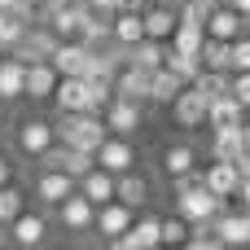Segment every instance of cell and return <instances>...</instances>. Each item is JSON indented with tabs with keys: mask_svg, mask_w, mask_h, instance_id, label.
Returning <instances> with one entry per match:
<instances>
[{
	"mask_svg": "<svg viewBox=\"0 0 250 250\" xmlns=\"http://www.w3.org/2000/svg\"><path fill=\"white\" fill-rule=\"evenodd\" d=\"M57 141L62 145H75V149H88V154H97V145L110 136V127H105V119L101 114H92V110H57Z\"/></svg>",
	"mask_w": 250,
	"mask_h": 250,
	"instance_id": "obj_1",
	"label": "cell"
},
{
	"mask_svg": "<svg viewBox=\"0 0 250 250\" xmlns=\"http://www.w3.org/2000/svg\"><path fill=\"white\" fill-rule=\"evenodd\" d=\"M224 202H229V198L211 193L207 185H189V189L176 193V215H185L189 224H211V220L224 211Z\"/></svg>",
	"mask_w": 250,
	"mask_h": 250,
	"instance_id": "obj_2",
	"label": "cell"
},
{
	"mask_svg": "<svg viewBox=\"0 0 250 250\" xmlns=\"http://www.w3.org/2000/svg\"><path fill=\"white\" fill-rule=\"evenodd\" d=\"M57 40H62V35H57L48 22H31V26L22 31V40H18L9 53H13L18 62H48L53 48H57Z\"/></svg>",
	"mask_w": 250,
	"mask_h": 250,
	"instance_id": "obj_3",
	"label": "cell"
},
{
	"mask_svg": "<svg viewBox=\"0 0 250 250\" xmlns=\"http://www.w3.org/2000/svg\"><path fill=\"white\" fill-rule=\"evenodd\" d=\"M92 158H97V167H105V171H114V176H123V171L136 167V149H132V141L119 136V132H110V136L97 145Z\"/></svg>",
	"mask_w": 250,
	"mask_h": 250,
	"instance_id": "obj_4",
	"label": "cell"
},
{
	"mask_svg": "<svg viewBox=\"0 0 250 250\" xmlns=\"http://www.w3.org/2000/svg\"><path fill=\"white\" fill-rule=\"evenodd\" d=\"M110 246L114 250H154V246H163V220H154V215L132 220L127 233H119Z\"/></svg>",
	"mask_w": 250,
	"mask_h": 250,
	"instance_id": "obj_5",
	"label": "cell"
},
{
	"mask_svg": "<svg viewBox=\"0 0 250 250\" xmlns=\"http://www.w3.org/2000/svg\"><path fill=\"white\" fill-rule=\"evenodd\" d=\"M171 119H176V127H207V97L193 83H185L171 101Z\"/></svg>",
	"mask_w": 250,
	"mask_h": 250,
	"instance_id": "obj_6",
	"label": "cell"
},
{
	"mask_svg": "<svg viewBox=\"0 0 250 250\" xmlns=\"http://www.w3.org/2000/svg\"><path fill=\"white\" fill-rule=\"evenodd\" d=\"M136 215H132V207L127 202H119V198H110V202H101L97 207V215H92V233H101L105 242H114L119 233H127V224H132Z\"/></svg>",
	"mask_w": 250,
	"mask_h": 250,
	"instance_id": "obj_7",
	"label": "cell"
},
{
	"mask_svg": "<svg viewBox=\"0 0 250 250\" xmlns=\"http://www.w3.org/2000/svg\"><path fill=\"white\" fill-rule=\"evenodd\" d=\"M48 62H53L57 75H88V66H92V48L79 44V40H57V48H53Z\"/></svg>",
	"mask_w": 250,
	"mask_h": 250,
	"instance_id": "obj_8",
	"label": "cell"
},
{
	"mask_svg": "<svg viewBox=\"0 0 250 250\" xmlns=\"http://www.w3.org/2000/svg\"><path fill=\"white\" fill-rule=\"evenodd\" d=\"M53 141H57V127H53L48 119H22V123H18V149H22L26 158H40Z\"/></svg>",
	"mask_w": 250,
	"mask_h": 250,
	"instance_id": "obj_9",
	"label": "cell"
},
{
	"mask_svg": "<svg viewBox=\"0 0 250 250\" xmlns=\"http://www.w3.org/2000/svg\"><path fill=\"white\" fill-rule=\"evenodd\" d=\"M92 215H97V207H92L79 189H75L70 198L57 202V220H62L66 233H92Z\"/></svg>",
	"mask_w": 250,
	"mask_h": 250,
	"instance_id": "obj_10",
	"label": "cell"
},
{
	"mask_svg": "<svg viewBox=\"0 0 250 250\" xmlns=\"http://www.w3.org/2000/svg\"><path fill=\"white\" fill-rule=\"evenodd\" d=\"M101 119H105V127H110V132H119V136H132V132L141 127V101L110 97V101H105V110H101Z\"/></svg>",
	"mask_w": 250,
	"mask_h": 250,
	"instance_id": "obj_11",
	"label": "cell"
},
{
	"mask_svg": "<svg viewBox=\"0 0 250 250\" xmlns=\"http://www.w3.org/2000/svg\"><path fill=\"white\" fill-rule=\"evenodd\" d=\"M4 229H9V242H18V246H40V242L48 237V220H44L40 211H26V207L9 220Z\"/></svg>",
	"mask_w": 250,
	"mask_h": 250,
	"instance_id": "obj_12",
	"label": "cell"
},
{
	"mask_svg": "<svg viewBox=\"0 0 250 250\" xmlns=\"http://www.w3.org/2000/svg\"><path fill=\"white\" fill-rule=\"evenodd\" d=\"M207 35H215V40H237L242 31H246V18L229 4V0H220V4H211V13H207Z\"/></svg>",
	"mask_w": 250,
	"mask_h": 250,
	"instance_id": "obj_13",
	"label": "cell"
},
{
	"mask_svg": "<svg viewBox=\"0 0 250 250\" xmlns=\"http://www.w3.org/2000/svg\"><path fill=\"white\" fill-rule=\"evenodd\" d=\"M75 193V176H66V171H57V167H40V176H35V198L44 202V207H57L62 198H70Z\"/></svg>",
	"mask_w": 250,
	"mask_h": 250,
	"instance_id": "obj_14",
	"label": "cell"
},
{
	"mask_svg": "<svg viewBox=\"0 0 250 250\" xmlns=\"http://www.w3.org/2000/svg\"><path fill=\"white\" fill-rule=\"evenodd\" d=\"M211 229L224 246H250V211H220Z\"/></svg>",
	"mask_w": 250,
	"mask_h": 250,
	"instance_id": "obj_15",
	"label": "cell"
},
{
	"mask_svg": "<svg viewBox=\"0 0 250 250\" xmlns=\"http://www.w3.org/2000/svg\"><path fill=\"white\" fill-rule=\"evenodd\" d=\"M57 70L53 62H26V83H22V97L31 101H53V88H57Z\"/></svg>",
	"mask_w": 250,
	"mask_h": 250,
	"instance_id": "obj_16",
	"label": "cell"
},
{
	"mask_svg": "<svg viewBox=\"0 0 250 250\" xmlns=\"http://www.w3.org/2000/svg\"><path fill=\"white\" fill-rule=\"evenodd\" d=\"M114 97H127V101H149V70H141V66H132V62H123L119 70H114Z\"/></svg>",
	"mask_w": 250,
	"mask_h": 250,
	"instance_id": "obj_17",
	"label": "cell"
},
{
	"mask_svg": "<svg viewBox=\"0 0 250 250\" xmlns=\"http://www.w3.org/2000/svg\"><path fill=\"white\" fill-rule=\"evenodd\" d=\"M53 101H57V110H92V97H88L83 75H62L57 88H53ZM92 114H97V110H92Z\"/></svg>",
	"mask_w": 250,
	"mask_h": 250,
	"instance_id": "obj_18",
	"label": "cell"
},
{
	"mask_svg": "<svg viewBox=\"0 0 250 250\" xmlns=\"http://www.w3.org/2000/svg\"><path fill=\"white\" fill-rule=\"evenodd\" d=\"M141 22H145V35L149 40H171L180 13H176V4H145L141 9Z\"/></svg>",
	"mask_w": 250,
	"mask_h": 250,
	"instance_id": "obj_19",
	"label": "cell"
},
{
	"mask_svg": "<svg viewBox=\"0 0 250 250\" xmlns=\"http://www.w3.org/2000/svg\"><path fill=\"white\" fill-rule=\"evenodd\" d=\"M202 185H207L211 193H220V198H233V193H237V185H242V176H237V167H233L229 158H215V163H207Z\"/></svg>",
	"mask_w": 250,
	"mask_h": 250,
	"instance_id": "obj_20",
	"label": "cell"
},
{
	"mask_svg": "<svg viewBox=\"0 0 250 250\" xmlns=\"http://www.w3.org/2000/svg\"><path fill=\"white\" fill-rule=\"evenodd\" d=\"M75 189H79L92 207H101V202H110V198H114V171L92 167V171H83V176L75 180Z\"/></svg>",
	"mask_w": 250,
	"mask_h": 250,
	"instance_id": "obj_21",
	"label": "cell"
},
{
	"mask_svg": "<svg viewBox=\"0 0 250 250\" xmlns=\"http://www.w3.org/2000/svg\"><path fill=\"white\" fill-rule=\"evenodd\" d=\"M141 35H145L141 9H114V13H110V40H114V44L127 48V44H136Z\"/></svg>",
	"mask_w": 250,
	"mask_h": 250,
	"instance_id": "obj_22",
	"label": "cell"
},
{
	"mask_svg": "<svg viewBox=\"0 0 250 250\" xmlns=\"http://www.w3.org/2000/svg\"><path fill=\"white\" fill-rule=\"evenodd\" d=\"M114 198H119V202H127V207L136 211V207H145V202H149V180L132 167V171L114 176Z\"/></svg>",
	"mask_w": 250,
	"mask_h": 250,
	"instance_id": "obj_23",
	"label": "cell"
},
{
	"mask_svg": "<svg viewBox=\"0 0 250 250\" xmlns=\"http://www.w3.org/2000/svg\"><path fill=\"white\" fill-rule=\"evenodd\" d=\"M163 57H167V40H149V35H141L136 44H127V62L141 66V70H158Z\"/></svg>",
	"mask_w": 250,
	"mask_h": 250,
	"instance_id": "obj_24",
	"label": "cell"
},
{
	"mask_svg": "<svg viewBox=\"0 0 250 250\" xmlns=\"http://www.w3.org/2000/svg\"><path fill=\"white\" fill-rule=\"evenodd\" d=\"M242 114H246V105H242L233 92H224V97H215V101L207 105V127H237Z\"/></svg>",
	"mask_w": 250,
	"mask_h": 250,
	"instance_id": "obj_25",
	"label": "cell"
},
{
	"mask_svg": "<svg viewBox=\"0 0 250 250\" xmlns=\"http://www.w3.org/2000/svg\"><path fill=\"white\" fill-rule=\"evenodd\" d=\"M22 83H26V62H18L13 53L0 57V101H18Z\"/></svg>",
	"mask_w": 250,
	"mask_h": 250,
	"instance_id": "obj_26",
	"label": "cell"
},
{
	"mask_svg": "<svg viewBox=\"0 0 250 250\" xmlns=\"http://www.w3.org/2000/svg\"><path fill=\"white\" fill-rule=\"evenodd\" d=\"M215 136H211V158H237L242 149H246V136H242V123L237 127H211Z\"/></svg>",
	"mask_w": 250,
	"mask_h": 250,
	"instance_id": "obj_27",
	"label": "cell"
},
{
	"mask_svg": "<svg viewBox=\"0 0 250 250\" xmlns=\"http://www.w3.org/2000/svg\"><path fill=\"white\" fill-rule=\"evenodd\" d=\"M163 66L180 79V83H193L198 79V70H202V62H198V53H180V48H171L167 44V57H163Z\"/></svg>",
	"mask_w": 250,
	"mask_h": 250,
	"instance_id": "obj_28",
	"label": "cell"
},
{
	"mask_svg": "<svg viewBox=\"0 0 250 250\" xmlns=\"http://www.w3.org/2000/svg\"><path fill=\"white\" fill-rule=\"evenodd\" d=\"M185 83L167 70V66H158V70H149V101H158V105H171L176 101V92H180Z\"/></svg>",
	"mask_w": 250,
	"mask_h": 250,
	"instance_id": "obj_29",
	"label": "cell"
},
{
	"mask_svg": "<svg viewBox=\"0 0 250 250\" xmlns=\"http://www.w3.org/2000/svg\"><path fill=\"white\" fill-rule=\"evenodd\" d=\"M202 40H207V26H198V22H176V31H171V48H180V53H198L202 48Z\"/></svg>",
	"mask_w": 250,
	"mask_h": 250,
	"instance_id": "obj_30",
	"label": "cell"
},
{
	"mask_svg": "<svg viewBox=\"0 0 250 250\" xmlns=\"http://www.w3.org/2000/svg\"><path fill=\"white\" fill-rule=\"evenodd\" d=\"M198 62H202V70H229V40L207 35L202 48H198Z\"/></svg>",
	"mask_w": 250,
	"mask_h": 250,
	"instance_id": "obj_31",
	"label": "cell"
},
{
	"mask_svg": "<svg viewBox=\"0 0 250 250\" xmlns=\"http://www.w3.org/2000/svg\"><path fill=\"white\" fill-rule=\"evenodd\" d=\"M198 167V154H193V145H171L167 154H163V171L176 180V176H185V171H193Z\"/></svg>",
	"mask_w": 250,
	"mask_h": 250,
	"instance_id": "obj_32",
	"label": "cell"
},
{
	"mask_svg": "<svg viewBox=\"0 0 250 250\" xmlns=\"http://www.w3.org/2000/svg\"><path fill=\"white\" fill-rule=\"evenodd\" d=\"M193 88H198V92L207 97V105H211L215 97H224V92H229V70H198Z\"/></svg>",
	"mask_w": 250,
	"mask_h": 250,
	"instance_id": "obj_33",
	"label": "cell"
},
{
	"mask_svg": "<svg viewBox=\"0 0 250 250\" xmlns=\"http://www.w3.org/2000/svg\"><path fill=\"white\" fill-rule=\"evenodd\" d=\"M229 70H250V35L246 31L237 40H229Z\"/></svg>",
	"mask_w": 250,
	"mask_h": 250,
	"instance_id": "obj_34",
	"label": "cell"
},
{
	"mask_svg": "<svg viewBox=\"0 0 250 250\" xmlns=\"http://www.w3.org/2000/svg\"><path fill=\"white\" fill-rule=\"evenodd\" d=\"M189 237V220L185 215H167L163 220V246H185Z\"/></svg>",
	"mask_w": 250,
	"mask_h": 250,
	"instance_id": "obj_35",
	"label": "cell"
},
{
	"mask_svg": "<svg viewBox=\"0 0 250 250\" xmlns=\"http://www.w3.org/2000/svg\"><path fill=\"white\" fill-rule=\"evenodd\" d=\"M22 207H26V198H22L13 185H0V224H9V220H13Z\"/></svg>",
	"mask_w": 250,
	"mask_h": 250,
	"instance_id": "obj_36",
	"label": "cell"
},
{
	"mask_svg": "<svg viewBox=\"0 0 250 250\" xmlns=\"http://www.w3.org/2000/svg\"><path fill=\"white\" fill-rule=\"evenodd\" d=\"M229 92H233V97H237V101L250 110V70H233V79H229Z\"/></svg>",
	"mask_w": 250,
	"mask_h": 250,
	"instance_id": "obj_37",
	"label": "cell"
},
{
	"mask_svg": "<svg viewBox=\"0 0 250 250\" xmlns=\"http://www.w3.org/2000/svg\"><path fill=\"white\" fill-rule=\"evenodd\" d=\"M233 167H237V176L246 180V176H250V149H242V154L233 158Z\"/></svg>",
	"mask_w": 250,
	"mask_h": 250,
	"instance_id": "obj_38",
	"label": "cell"
},
{
	"mask_svg": "<svg viewBox=\"0 0 250 250\" xmlns=\"http://www.w3.org/2000/svg\"><path fill=\"white\" fill-rule=\"evenodd\" d=\"M233 198H242V211H250V176L237 185V193H233Z\"/></svg>",
	"mask_w": 250,
	"mask_h": 250,
	"instance_id": "obj_39",
	"label": "cell"
},
{
	"mask_svg": "<svg viewBox=\"0 0 250 250\" xmlns=\"http://www.w3.org/2000/svg\"><path fill=\"white\" fill-rule=\"evenodd\" d=\"M0 185H13V163L0 158Z\"/></svg>",
	"mask_w": 250,
	"mask_h": 250,
	"instance_id": "obj_40",
	"label": "cell"
},
{
	"mask_svg": "<svg viewBox=\"0 0 250 250\" xmlns=\"http://www.w3.org/2000/svg\"><path fill=\"white\" fill-rule=\"evenodd\" d=\"M229 4H233V9H237L242 18H250V0H229Z\"/></svg>",
	"mask_w": 250,
	"mask_h": 250,
	"instance_id": "obj_41",
	"label": "cell"
},
{
	"mask_svg": "<svg viewBox=\"0 0 250 250\" xmlns=\"http://www.w3.org/2000/svg\"><path fill=\"white\" fill-rule=\"evenodd\" d=\"M242 136H246V149H250V123H242Z\"/></svg>",
	"mask_w": 250,
	"mask_h": 250,
	"instance_id": "obj_42",
	"label": "cell"
},
{
	"mask_svg": "<svg viewBox=\"0 0 250 250\" xmlns=\"http://www.w3.org/2000/svg\"><path fill=\"white\" fill-rule=\"evenodd\" d=\"M145 4H176V0H145Z\"/></svg>",
	"mask_w": 250,
	"mask_h": 250,
	"instance_id": "obj_43",
	"label": "cell"
},
{
	"mask_svg": "<svg viewBox=\"0 0 250 250\" xmlns=\"http://www.w3.org/2000/svg\"><path fill=\"white\" fill-rule=\"evenodd\" d=\"M4 242H9V233H4V224H0V246H4Z\"/></svg>",
	"mask_w": 250,
	"mask_h": 250,
	"instance_id": "obj_44",
	"label": "cell"
},
{
	"mask_svg": "<svg viewBox=\"0 0 250 250\" xmlns=\"http://www.w3.org/2000/svg\"><path fill=\"white\" fill-rule=\"evenodd\" d=\"M26 4H35V13H40V4H44V0H26Z\"/></svg>",
	"mask_w": 250,
	"mask_h": 250,
	"instance_id": "obj_45",
	"label": "cell"
},
{
	"mask_svg": "<svg viewBox=\"0 0 250 250\" xmlns=\"http://www.w3.org/2000/svg\"><path fill=\"white\" fill-rule=\"evenodd\" d=\"M246 35H250V18H246Z\"/></svg>",
	"mask_w": 250,
	"mask_h": 250,
	"instance_id": "obj_46",
	"label": "cell"
}]
</instances>
